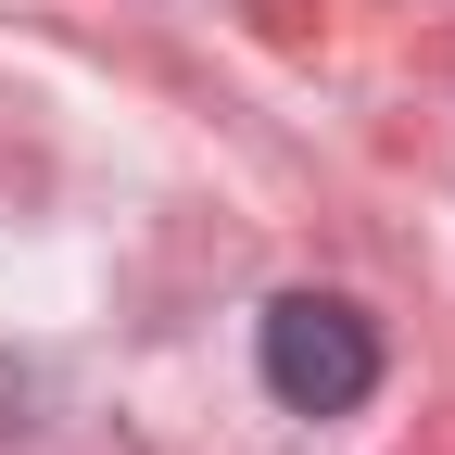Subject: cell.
I'll list each match as a JSON object with an SVG mask.
<instances>
[{"instance_id": "1", "label": "cell", "mask_w": 455, "mask_h": 455, "mask_svg": "<svg viewBox=\"0 0 455 455\" xmlns=\"http://www.w3.org/2000/svg\"><path fill=\"white\" fill-rule=\"evenodd\" d=\"M253 355H266V392L291 418H355L367 392H379V329L341 304V291H278Z\"/></svg>"}]
</instances>
